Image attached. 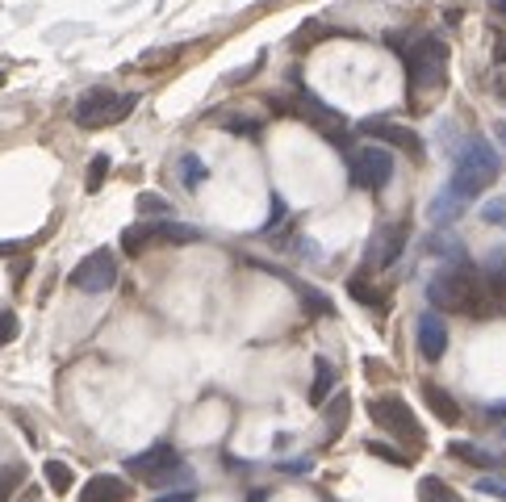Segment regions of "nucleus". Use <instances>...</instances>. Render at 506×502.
Wrapping results in <instances>:
<instances>
[{"label":"nucleus","instance_id":"21","mask_svg":"<svg viewBox=\"0 0 506 502\" xmlns=\"http://www.w3.org/2000/svg\"><path fill=\"white\" fill-rule=\"evenodd\" d=\"M46 481H51V490H55V494H68L76 477H71V469L63 461H46Z\"/></svg>","mask_w":506,"mask_h":502},{"label":"nucleus","instance_id":"27","mask_svg":"<svg viewBox=\"0 0 506 502\" xmlns=\"http://www.w3.org/2000/svg\"><path fill=\"white\" fill-rule=\"evenodd\" d=\"M17 331H21L17 314H13V310H4V314H0V348H4V343H13V340H17Z\"/></svg>","mask_w":506,"mask_h":502},{"label":"nucleus","instance_id":"2","mask_svg":"<svg viewBox=\"0 0 506 502\" xmlns=\"http://www.w3.org/2000/svg\"><path fill=\"white\" fill-rule=\"evenodd\" d=\"M498 168H502V163H498L490 143L473 138V143L461 151V160H456L448 193H456L461 202H473V197H481V189H490L494 180H498Z\"/></svg>","mask_w":506,"mask_h":502},{"label":"nucleus","instance_id":"29","mask_svg":"<svg viewBox=\"0 0 506 502\" xmlns=\"http://www.w3.org/2000/svg\"><path fill=\"white\" fill-rule=\"evenodd\" d=\"M369 452H372V457H381V461H389V465H411L397 449H389V444H377V440L369 444Z\"/></svg>","mask_w":506,"mask_h":502},{"label":"nucleus","instance_id":"17","mask_svg":"<svg viewBox=\"0 0 506 502\" xmlns=\"http://www.w3.org/2000/svg\"><path fill=\"white\" fill-rule=\"evenodd\" d=\"M461 210H465V202H461L456 193L444 189L436 197V205H431V222H436V226H444V222H456V218H461Z\"/></svg>","mask_w":506,"mask_h":502},{"label":"nucleus","instance_id":"38","mask_svg":"<svg viewBox=\"0 0 506 502\" xmlns=\"http://www.w3.org/2000/svg\"><path fill=\"white\" fill-rule=\"evenodd\" d=\"M494 415H506V402H498V407H494Z\"/></svg>","mask_w":506,"mask_h":502},{"label":"nucleus","instance_id":"15","mask_svg":"<svg viewBox=\"0 0 506 502\" xmlns=\"http://www.w3.org/2000/svg\"><path fill=\"white\" fill-rule=\"evenodd\" d=\"M335 390V365H331L327 356H318L314 360V385H310V407H322Z\"/></svg>","mask_w":506,"mask_h":502},{"label":"nucleus","instance_id":"13","mask_svg":"<svg viewBox=\"0 0 506 502\" xmlns=\"http://www.w3.org/2000/svg\"><path fill=\"white\" fill-rule=\"evenodd\" d=\"M126 498H130V490H126L122 477H113V473L88 477L80 490V502H126Z\"/></svg>","mask_w":506,"mask_h":502},{"label":"nucleus","instance_id":"31","mask_svg":"<svg viewBox=\"0 0 506 502\" xmlns=\"http://www.w3.org/2000/svg\"><path fill=\"white\" fill-rule=\"evenodd\" d=\"M343 415H347V398H335V402L327 407V423H331V427H339Z\"/></svg>","mask_w":506,"mask_h":502},{"label":"nucleus","instance_id":"14","mask_svg":"<svg viewBox=\"0 0 506 502\" xmlns=\"http://www.w3.org/2000/svg\"><path fill=\"white\" fill-rule=\"evenodd\" d=\"M423 398H427V407L436 410L439 423H461V407H456V398H452L448 390H439V385H423Z\"/></svg>","mask_w":506,"mask_h":502},{"label":"nucleus","instance_id":"7","mask_svg":"<svg viewBox=\"0 0 506 502\" xmlns=\"http://www.w3.org/2000/svg\"><path fill=\"white\" fill-rule=\"evenodd\" d=\"M347 168H352V185H356V189H385V185L394 180V155L385 147L352 151Z\"/></svg>","mask_w":506,"mask_h":502},{"label":"nucleus","instance_id":"24","mask_svg":"<svg viewBox=\"0 0 506 502\" xmlns=\"http://www.w3.org/2000/svg\"><path fill=\"white\" fill-rule=\"evenodd\" d=\"M105 172H110V155H96V160L88 163V193H96L105 185Z\"/></svg>","mask_w":506,"mask_h":502},{"label":"nucleus","instance_id":"6","mask_svg":"<svg viewBox=\"0 0 506 502\" xmlns=\"http://www.w3.org/2000/svg\"><path fill=\"white\" fill-rule=\"evenodd\" d=\"M71 285L80 293H110L118 285V259H113L110 247H96L93 256H84L71 268Z\"/></svg>","mask_w":506,"mask_h":502},{"label":"nucleus","instance_id":"19","mask_svg":"<svg viewBox=\"0 0 506 502\" xmlns=\"http://www.w3.org/2000/svg\"><path fill=\"white\" fill-rule=\"evenodd\" d=\"M151 239H167V243H197V231H192V226H180V222H159V226H151Z\"/></svg>","mask_w":506,"mask_h":502},{"label":"nucleus","instance_id":"5","mask_svg":"<svg viewBox=\"0 0 506 502\" xmlns=\"http://www.w3.org/2000/svg\"><path fill=\"white\" fill-rule=\"evenodd\" d=\"M369 415L377 427H385V432L394 435V440H402V444H423V427H419V419H414V410L402 402V398L385 394V398H372L369 402Z\"/></svg>","mask_w":506,"mask_h":502},{"label":"nucleus","instance_id":"39","mask_svg":"<svg viewBox=\"0 0 506 502\" xmlns=\"http://www.w3.org/2000/svg\"><path fill=\"white\" fill-rule=\"evenodd\" d=\"M0 80H4V76H0Z\"/></svg>","mask_w":506,"mask_h":502},{"label":"nucleus","instance_id":"16","mask_svg":"<svg viewBox=\"0 0 506 502\" xmlns=\"http://www.w3.org/2000/svg\"><path fill=\"white\" fill-rule=\"evenodd\" d=\"M486 276H481V281H486V285H490V293L494 298H502L506 293V251H494L490 259H486Z\"/></svg>","mask_w":506,"mask_h":502},{"label":"nucleus","instance_id":"20","mask_svg":"<svg viewBox=\"0 0 506 502\" xmlns=\"http://www.w3.org/2000/svg\"><path fill=\"white\" fill-rule=\"evenodd\" d=\"M448 457H456V461H465V465H494L490 452H481L477 444H465V440H456V444H448Z\"/></svg>","mask_w":506,"mask_h":502},{"label":"nucleus","instance_id":"18","mask_svg":"<svg viewBox=\"0 0 506 502\" xmlns=\"http://www.w3.org/2000/svg\"><path fill=\"white\" fill-rule=\"evenodd\" d=\"M419 502H465L448 481H439V477H423L419 481Z\"/></svg>","mask_w":506,"mask_h":502},{"label":"nucleus","instance_id":"36","mask_svg":"<svg viewBox=\"0 0 506 502\" xmlns=\"http://www.w3.org/2000/svg\"><path fill=\"white\" fill-rule=\"evenodd\" d=\"M490 9L494 13H506V0H490Z\"/></svg>","mask_w":506,"mask_h":502},{"label":"nucleus","instance_id":"28","mask_svg":"<svg viewBox=\"0 0 506 502\" xmlns=\"http://www.w3.org/2000/svg\"><path fill=\"white\" fill-rule=\"evenodd\" d=\"M477 494H494L506 502V477H477Z\"/></svg>","mask_w":506,"mask_h":502},{"label":"nucleus","instance_id":"3","mask_svg":"<svg viewBox=\"0 0 506 502\" xmlns=\"http://www.w3.org/2000/svg\"><path fill=\"white\" fill-rule=\"evenodd\" d=\"M138 105L135 93H113V88H88V93L76 101V126L84 130H105V126L130 118Z\"/></svg>","mask_w":506,"mask_h":502},{"label":"nucleus","instance_id":"4","mask_svg":"<svg viewBox=\"0 0 506 502\" xmlns=\"http://www.w3.org/2000/svg\"><path fill=\"white\" fill-rule=\"evenodd\" d=\"M411 71V93H436L448 80V42L444 38H419L406 54Z\"/></svg>","mask_w":506,"mask_h":502},{"label":"nucleus","instance_id":"35","mask_svg":"<svg viewBox=\"0 0 506 502\" xmlns=\"http://www.w3.org/2000/svg\"><path fill=\"white\" fill-rule=\"evenodd\" d=\"M494 135L502 138V147H506V122H494Z\"/></svg>","mask_w":506,"mask_h":502},{"label":"nucleus","instance_id":"8","mask_svg":"<svg viewBox=\"0 0 506 502\" xmlns=\"http://www.w3.org/2000/svg\"><path fill=\"white\" fill-rule=\"evenodd\" d=\"M298 113H301V122L314 126V130L327 138V143H335V147H347V118H343V113H335L327 101H318V96L306 93L298 101Z\"/></svg>","mask_w":506,"mask_h":502},{"label":"nucleus","instance_id":"34","mask_svg":"<svg viewBox=\"0 0 506 502\" xmlns=\"http://www.w3.org/2000/svg\"><path fill=\"white\" fill-rule=\"evenodd\" d=\"M494 59H498V63H506V38L498 42V51H494Z\"/></svg>","mask_w":506,"mask_h":502},{"label":"nucleus","instance_id":"22","mask_svg":"<svg viewBox=\"0 0 506 502\" xmlns=\"http://www.w3.org/2000/svg\"><path fill=\"white\" fill-rule=\"evenodd\" d=\"M21 481H26V469H21V465H4V469H0V502L13 498V490L21 486Z\"/></svg>","mask_w":506,"mask_h":502},{"label":"nucleus","instance_id":"33","mask_svg":"<svg viewBox=\"0 0 506 502\" xmlns=\"http://www.w3.org/2000/svg\"><path fill=\"white\" fill-rule=\"evenodd\" d=\"M192 498H197L192 490H172V494H159L155 502H192Z\"/></svg>","mask_w":506,"mask_h":502},{"label":"nucleus","instance_id":"37","mask_svg":"<svg viewBox=\"0 0 506 502\" xmlns=\"http://www.w3.org/2000/svg\"><path fill=\"white\" fill-rule=\"evenodd\" d=\"M17 251V243H0V256H13Z\"/></svg>","mask_w":506,"mask_h":502},{"label":"nucleus","instance_id":"1","mask_svg":"<svg viewBox=\"0 0 506 502\" xmlns=\"http://www.w3.org/2000/svg\"><path fill=\"white\" fill-rule=\"evenodd\" d=\"M427 298H431V306H439V310H452V314H481L486 310V298H481V276L477 268H469V264H452V268H444L427 285Z\"/></svg>","mask_w":506,"mask_h":502},{"label":"nucleus","instance_id":"23","mask_svg":"<svg viewBox=\"0 0 506 502\" xmlns=\"http://www.w3.org/2000/svg\"><path fill=\"white\" fill-rule=\"evenodd\" d=\"M151 243V226H130V231L122 235V247L126 256H143V247Z\"/></svg>","mask_w":506,"mask_h":502},{"label":"nucleus","instance_id":"12","mask_svg":"<svg viewBox=\"0 0 506 502\" xmlns=\"http://www.w3.org/2000/svg\"><path fill=\"white\" fill-rule=\"evenodd\" d=\"M419 352L427 360H439V356L448 352V326H444L439 314H423L419 318Z\"/></svg>","mask_w":506,"mask_h":502},{"label":"nucleus","instance_id":"10","mask_svg":"<svg viewBox=\"0 0 506 502\" xmlns=\"http://www.w3.org/2000/svg\"><path fill=\"white\" fill-rule=\"evenodd\" d=\"M360 130L372 138H385V143H394V147L411 151V155H423V143H419V135L414 130H406V126L389 122V118H369V122H360Z\"/></svg>","mask_w":506,"mask_h":502},{"label":"nucleus","instance_id":"25","mask_svg":"<svg viewBox=\"0 0 506 502\" xmlns=\"http://www.w3.org/2000/svg\"><path fill=\"white\" fill-rule=\"evenodd\" d=\"M180 168H184V185H201V180H206V163L197 160V155H184Z\"/></svg>","mask_w":506,"mask_h":502},{"label":"nucleus","instance_id":"9","mask_svg":"<svg viewBox=\"0 0 506 502\" xmlns=\"http://www.w3.org/2000/svg\"><path fill=\"white\" fill-rule=\"evenodd\" d=\"M126 465H130V473L147 477V481H167V477L180 473V457H176V449H167V444H155V449L138 452V457H130Z\"/></svg>","mask_w":506,"mask_h":502},{"label":"nucleus","instance_id":"30","mask_svg":"<svg viewBox=\"0 0 506 502\" xmlns=\"http://www.w3.org/2000/svg\"><path fill=\"white\" fill-rule=\"evenodd\" d=\"M226 130H234V135H260V122H251V118H226Z\"/></svg>","mask_w":506,"mask_h":502},{"label":"nucleus","instance_id":"11","mask_svg":"<svg viewBox=\"0 0 506 502\" xmlns=\"http://www.w3.org/2000/svg\"><path fill=\"white\" fill-rule=\"evenodd\" d=\"M402 247H406V226L394 222V226H385V231L377 235V243H372V251H369V264L372 268H389V264L402 256Z\"/></svg>","mask_w":506,"mask_h":502},{"label":"nucleus","instance_id":"26","mask_svg":"<svg viewBox=\"0 0 506 502\" xmlns=\"http://www.w3.org/2000/svg\"><path fill=\"white\" fill-rule=\"evenodd\" d=\"M347 293H352L356 301H364V306H381V293H377V289H369L364 281H347Z\"/></svg>","mask_w":506,"mask_h":502},{"label":"nucleus","instance_id":"32","mask_svg":"<svg viewBox=\"0 0 506 502\" xmlns=\"http://www.w3.org/2000/svg\"><path fill=\"white\" fill-rule=\"evenodd\" d=\"M138 205H143L147 214H164V210H167V202H164V197H155V193H143V197H138Z\"/></svg>","mask_w":506,"mask_h":502}]
</instances>
